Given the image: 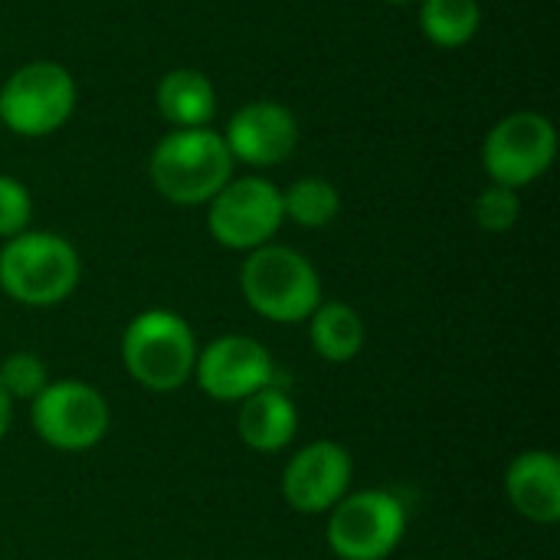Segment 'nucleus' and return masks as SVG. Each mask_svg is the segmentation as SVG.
<instances>
[{
  "instance_id": "f257e3e1",
  "label": "nucleus",
  "mask_w": 560,
  "mask_h": 560,
  "mask_svg": "<svg viewBox=\"0 0 560 560\" xmlns=\"http://www.w3.org/2000/svg\"><path fill=\"white\" fill-rule=\"evenodd\" d=\"M233 167L226 141L213 128H174L148 158L154 190L174 207H207L233 177Z\"/></svg>"
},
{
  "instance_id": "f03ea898",
  "label": "nucleus",
  "mask_w": 560,
  "mask_h": 560,
  "mask_svg": "<svg viewBox=\"0 0 560 560\" xmlns=\"http://www.w3.org/2000/svg\"><path fill=\"white\" fill-rule=\"evenodd\" d=\"M82 279L75 246L49 230H23L3 240L0 289L26 308H52L66 302Z\"/></svg>"
},
{
  "instance_id": "7ed1b4c3",
  "label": "nucleus",
  "mask_w": 560,
  "mask_h": 560,
  "mask_svg": "<svg viewBox=\"0 0 560 560\" xmlns=\"http://www.w3.org/2000/svg\"><path fill=\"white\" fill-rule=\"evenodd\" d=\"M240 292L259 318L276 325L308 322V315L322 305V279L312 259L279 243L246 253Z\"/></svg>"
},
{
  "instance_id": "20e7f679",
  "label": "nucleus",
  "mask_w": 560,
  "mask_h": 560,
  "mask_svg": "<svg viewBox=\"0 0 560 560\" xmlns=\"http://www.w3.org/2000/svg\"><path fill=\"white\" fill-rule=\"evenodd\" d=\"M200 345L187 318L167 308H148L135 315L121 335V361L135 384L151 394L180 390L194 381Z\"/></svg>"
},
{
  "instance_id": "39448f33",
  "label": "nucleus",
  "mask_w": 560,
  "mask_h": 560,
  "mask_svg": "<svg viewBox=\"0 0 560 560\" xmlns=\"http://www.w3.org/2000/svg\"><path fill=\"white\" fill-rule=\"evenodd\" d=\"M79 89L72 72L52 59H33L13 69L0 85V125L20 138H49L72 118Z\"/></svg>"
},
{
  "instance_id": "423d86ee",
  "label": "nucleus",
  "mask_w": 560,
  "mask_h": 560,
  "mask_svg": "<svg viewBox=\"0 0 560 560\" xmlns=\"http://www.w3.org/2000/svg\"><path fill=\"white\" fill-rule=\"evenodd\" d=\"M282 187L262 174L230 177L207 203V230L213 243L233 253H253L282 230Z\"/></svg>"
},
{
  "instance_id": "0eeeda50",
  "label": "nucleus",
  "mask_w": 560,
  "mask_h": 560,
  "mask_svg": "<svg viewBox=\"0 0 560 560\" xmlns=\"http://www.w3.org/2000/svg\"><path fill=\"white\" fill-rule=\"evenodd\" d=\"M407 535V509L387 489L348 492L328 512V548L341 560H387Z\"/></svg>"
},
{
  "instance_id": "6e6552de",
  "label": "nucleus",
  "mask_w": 560,
  "mask_h": 560,
  "mask_svg": "<svg viewBox=\"0 0 560 560\" xmlns=\"http://www.w3.org/2000/svg\"><path fill=\"white\" fill-rule=\"evenodd\" d=\"M558 158V128L541 112L499 118L482 141V167L492 184L522 190L541 180Z\"/></svg>"
},
{
  "instance_id": "1a4fd4ad",
  "label": "nucleus",
  "mask_w": 560,
  "mask_h": 560,
  "mask_svg": "<svg viewBox=\"0 0 560 560\" xmlns=\"http://www.w3.org/2000/svg\"><path fill=\"white\" fill-rule=\"evenodd\" d=\"M36 436L59 453H85L98 446L112 427L108 400L82 381H56L30 404Z\"/></svg>"
},
{
  "instance_id": "9d476101",
  "label": "nucleus",
  "mask_w": 560,
  "mask_h": 560,
  "mask_svg": "<svg viewBox=\"0 0 560 560\" xmlns=\"http://www.w3.org/2000/svg\"><path fill=\"white\" fill-rule=\"evenodd\" d=\"M276 377V364L269 351L246 335H223L200 348L194 364V381L210 400L243 404L256 390L269 387Z\"/></svg>"
},
{
  "instance_id": "9b49d317",
  "label": "nucleus",
  "mask_w": 560,
  "mask_h": 560,
  "mask_svg": "<svg viewBox=\"0 0 560 560\" xmlns=\"http://www.w3.org/2000/svg\"><path fill=\"white\" fill-rule=\"evenodd\" d=\"M354 463L335 440L302 446L282 469V495L299 515H325L351 492Z\"/></svg>"
},
{
  "instance_id": "f8f14e48",
  "label": "nucleus",
  "mask_w": 560,
  "mask_h": 560,
  "mask_svg": "<svg viewBox=\"0 0 560 560\" xmlns=\"http://www.w3.org/2000/svg\"><path fill=\"white\" fill-rule=\"evenodd\" d=\"M233 164L276 167L285 164L299 148V118L289 105L256 98L240 105L220 131Z\"/></svg>"
},
{
  "instance_id": "ddd939ff",
  "label": "nucleus",
  "mask_w": 560,
  "mask_h": 560,
  "mask_svg": "<svg viewBox=\"0 0 560 560\" xmlns=\"http://www.w3.org/2000/svg\"><path fill=\"white\" fill-rule=\"evenodd\" d=\"M505 492L515 512L535 525L560 518V463L548 450H525L505 472Z\"/></svg>"
},
{
  "instance_id": "4468645a",
  "label": "nucleus",
  "mask_w": 560,
  "mask_h": 560,
  "mask_svg": "<svg viewBox=\"0 0 560 560\" xmlns=\"http://www.w3.org/2000/svg\"><path fill=\"white\" fill-rule=\"evenodd\" d=\"M236 430L240 440L256 450V453H279L295 440L299 430V410L292 404V397L285 390H279L276 384L256 390L253 397H246L240 404L236 413Z\"/></svg>"
},
{
  "instance_id": "2eb2a0df",
  "label": "nucleus",
  "mask_w": 560,
  "mask_h": 560,
  "mask_svg": "<svg viewBox=\"0 0 560 560\" xmlns=\"http://www.w3.org/2000/svg\"><path fill=\"white\" fill-rule=\"evenodd\" d=\"M154 105L158 115L174 128H210L217 115V85L207 72L180 66L158 79Z\"/></svg>"
},
{
  "instance_id": "dca6fc26",
  "label": "nucleus",
  "mask_w": 560,
  "mask_h": 560,
  "mask_svg": "<svg viewBox=\"0 0 560 560\" xmlns=\"http://www.w3.org/2000/svg\"><path fill=\"white\" fill-rule=\"evenodd\" d=\"M308 341L322 361H354L364 348V322L351 305L322 299V305L308 315Z\"/></svg>"
},
{
  "instance_id": "f3484780",
  "label": "nucleus",
  "mask_w": 560,
  "mask_h": 560,
  "mask_svg": "<svg viewBox=\"0 0 560 560\" xmlns=\"http://www.w3.org/2000/svg\"><path fill=\"white\" fill-rule=\"evenodd\" d=\"M482 30L479 0H420V33L440 49H463Z\"/></svg>"
},
{
  "instance_id": "a211bd4d",
  "label": "nucleus",
  "mask_w": 560,
  "mask_h": 560,
  "mask_svg": "<svg viewBox=\"0 0 560 560\" xmlns=\"http://www.w3.org/2000/svg\"><path fill=\"white\" fill-rule=\"evenodd\" d=\"M282 213L295 226L322 230L338 220L341 213V194L325 177H299L282 190Z\"/></svg>"
},
{
  "instance_id": "6ab92c4d",
  "label": "nucleus",
  "mask_w": 560,
  "mask_h": 560,
  "mask_svg": "<svg viewBox=\"0 0 560 560\" xmlns=\"http://www.w3.org/2000/svg\"><path fill=\"white\" fill-rule=\"evenodd\" d=\"M0 384H3V390L10 394V400H26V404H33V400L46 390L49 374H46V364H43L36 354L16 351V354H10V358L0 361Z\"/></svg>"
},
{
  "instance_id": "aec40b11",
  "label": "nucleus",
  "mask_w": 560,
  "mask_h": 560,
  "mask_svg": "<svg viewBox=\"0 0 560 560\" xmlns=\"http://www.w3.org/2000/svg\"><path fill=\"white\" fill-rule=\"evenodd\" d=\"M472 217H476V223H479L486 233H509V230L518 223V217H522L518 190L502 187V184H489V187L476 197Z\"/></svg>"
},
{
  "instance_id": "412c9836",
  "label": "nucleus",
  "mask_w": 560,
  "mask_h": 560,
  "mask_svg": "<svg viewBox=\"0 0 560 560\" xmlns=\"http://www.w3.org/2000/svg\"><path fill=\"white\" fill-rule=\"evenodd\" d=\"M33 220V197L23 180L0 174V240L20 236L30 230Z\"/></svg>"
},
{
  "instance_id": "4be33fe9",
  "label": "nucleus",
  "mask_w": 560,
  "mask_h": 560,
  "mask_svg": "<svg viewBox=\"0 0 560 560\" xmlns=\"http://www.w3.org/2000/svg\"><path fill=\"white\" fill-rule=\"evenodd\" d=\"M10 417H13V400H10V394L3 390V384H0V440H3L7 430H10Z\"/></svg>"
},
{
  "instance_id": "5701e85b",
  "label": "nucleus",
  "mask_w": 560,
  "mask_h": 560,
  "mask_svg": "<svg viewBox=\"0 0 560 560\" xmlns=\"http://www.w3.org/2000/svg\"><path fill=\"white\" fill-rule=\"evenodd\" d=\"M381 3H394V7H404V3H420V0H381Z\"/></svg>"
}]
</instances>
